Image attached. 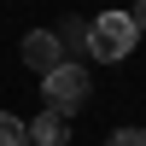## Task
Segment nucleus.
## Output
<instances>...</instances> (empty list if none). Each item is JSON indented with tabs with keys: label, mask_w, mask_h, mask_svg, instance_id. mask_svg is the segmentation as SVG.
<instances>
[{
	"label": "nucleus",
	"mask_w": 146,
	"mask_h": 146,
	"mask_svg": "<svg viewBox=\"0 0 146 146\" xmlns=\"http://www.w3.org/2000/svg\"><path fill=\"white\" fill-rule=\"evenodd\" d=\"M129 18H135V29L146 35V0H135V12H129Z\"/></svg>",
	"instance_id": "obj_7"
},
{
	"label": "nucleus",
	"mask_w": 146,
	"mask_h": 146,
	"mask_svg": "<svg viewBox=\"0 0 146 146\" xmlns=\"http://www.w3.org/2000/svg\"><path fill=\"white\" fill-rule=\"evenodd\" d=\"M0 146H29V123L12 111H0Z\"/></svg>",
	"instance_id": "obj_5"
},
{
	"label": "nucleus",
	"mask_w": 146,
	"mask_h": 146,
	"mask_svg": "<svg viewBox=\"0 0 146 146\" xmlns=\"http://www.w3.org/2000/svg\"><path fill=\"white\" fill-rule=\"evenodd\" d=\"M23 64H29L35 76H47L53 64H64V41H58L53 29H29L23 35Z\"/></svg>",
	"instance_id": "obj_3"
},
{
	"label": "nucleus",
	"mask_w": 146,
	"mask_h": 146,
	"mask_svg": "<svg viewBox=\"0 0 146 146\" xmlns=\"http://www.w3.org/2000/svg\"><path fill=\"white\" fill-rule=\"evenodd\" d=\"M105 146H146V129H117Z\"/></svg>",
	"instance_id": "obj_6"
},
{
	"label": "nucleus",
	"mask_w": 146,
	"mask_h": 146,
	"mask_svg": "<svg viewBox=\"0 0 146 146\" xmlns=\"http://www.w3.org/2000/svg\"><path fill=\"white\" fill-rule=\"evenodd\" d=\"M135 41H140V29H135V18H129V12H100V18L88 23V53L105 58V64L129 58V53H135Z\"/></svg>",
	"instance_id": "obj_1"
},
{
	"label": "nucleus",
	"mask_w": 146,
	"mask_h": 146,
	"mask_svg": "<svg viewBox=\"0 0 146 146\" xmlns=\"http://www.w3.org/2000/svg\"><path fill=\"white\" fill-rule=\"evenodd\" d=\"M29 135H35V146H64V140H70V123H64V111H53V105H47V111L35 117Z\"/></svg>",
	"instance_id": "obj_4"
},
{
	"label": "nucleus",
	"mask_w": 146,
	"mask_h": 146,
	"mask_svg": "<svg viewBox=\"0 0 146 146\" xmlns=\"http://www.w3.org/2000/svg\"><path fill=\"white\" fill-rule=\"evenodd\" d=\"M41 88H47V105H53V111H76V105L88 100V70L64 58V64H53L41 76Z\"/></svg>",
	"instance_id": "obj_2"
}]
</instances>
